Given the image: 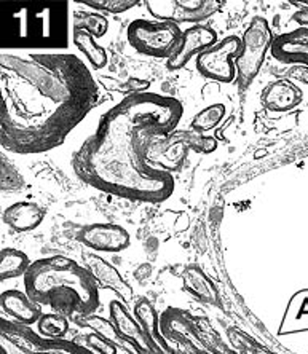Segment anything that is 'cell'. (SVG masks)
<instances>
[{"mask_svg":"<svg viewBox=\"0 0 308 354\" xmlns=\"http://www.w3.org/2000/svg\"><path fill=\"white\" fill-rule=\"evenodd\" d=\"M0 144L34 155L64 142L99 96L90 67L66 50H0Z\"/></svg>","mask_w":308,"mask_h":354,"instance_id":"obj_1","label":"cell"},{"mask_svg":"<svg viewBox=\"0 0 308 354\" xmlns=\"http://www.w3.org/2000/svg\"><path fill=\"white\" fill-rule=\"evenodd\" d=\"M184 107L158 93L125 96L99 118L96 131L72 157L82 182L102 194L138 203H163L173 195L174 177L149 158L155 139L168 136Z\"/></svg>","mask_w":308,"mask_h":354,"instance_id":"obj_2","label":"cell"},{"mask_svg":"<svg viewBox=\"0 0 308 354\" xmlns=\"http://www.w3.org/2000/svg\"><path fill=\"white\" fill-rule=\"evenodd\" d=\"M24 288L35 304L50 306L61 315L87 317L99 308L95 276L66 256L44 257L30 263L24 274Z\"/></svg>","mask_w":308,"mask_h":354,"instance_id":"obj_3","label":"cell"},{"mask_svg":"<svg viewBox=\"0 0 308 354\" xmlns=\"http://www.w3.org/2000/svg\"><path fill=\"white\" fill-rule=\"evenodd\" d=\"M69 7L56 3L50 7L15 5L13 12L3 15V32L13 40L10 48L19 50H66L69 34Z\"/></svg>","mask_w":308,"mask_h":354,"instance_id":"obj_4","label":"cell"},{"mask_svg":"<svg viewBox=\"0 0 308 354\" xmlns=\"http://www.w3.org/2000/svg\"><path fill=\"white\" fill-rule=\"evenodd\" d=\"M160 324L163 335L174 343L179 354H237L205 317L193 316L185 310H165Z\"/></svg>","mask_w":308,"mask_h":354,"instance_id":"obj_5","label":"cell"},{"mask_svg":"<svg viewBox=\"0 0 308 354\" xmlns=\"http://www.w3.org/2000/svg\"><path fill=\"white\" fill-rule=\"evenodd\" d=\"M0 354H95L66 338H48L8 317L0 321Z\"/></svg>","mask_w":308,"mask_h":354,"instance_id":"obj_6","label":"cell"},{"mask_svg":"<svg viewBox=\"0 0 308 354\" xmlns=\"http://www.w3.org/2000/svg\"><path fill=\"white\" fill-rule=\"evenodd\" d=\"M275 39L267 19L262 17H254L251 19L242 37V51L235 59L237 83L242 91L248 90L251 83L257 77Z\"/></svg>","mask_w":308,"mask_h":354,"instance_id":"obj_7","label":"cell"},{"mask_svg":"<svg viewBox=\"0 0 308 354\" xmlns=\"http://www.w3.org/2000/svg\"><path fill=\"white\" fill-rule=\"evenodd\" d=\"M129 45L141 55L170 59L182 40L177 24L158 19H134L127 29Z\"/></svg>","mask_w":308,"mask_h":354,"instance_id":"obj_8","label":"cell"},{"mask_svg":"<svg viewBox=\"0 0 308 354\" xmlns=\"http://www.w3.org/2000/svg\"><path fill=\"white\" fill-rule=\"evenodd\" d=\"M242 51V39L237 35H228L224 40L219 41L210 50L203 51L200 56H197L195 66L197 71L214 82L232 83L237 80V67L235 59Z\"/></svg>","mask_w":308,"mask_h":354,"instance_id":"obj_9","label":"cell"},{"mask_svg":"<svg viewBox=\"0 0 308 354\" xmlns=\"http://www.w3.org/2000/svg\"><path fill=\"white\" fill-rule=\"evenodd\" d=\"M149 13L158 21L168 23H201L221 12L222 2L217 0H150L145 2Z\"/></svg>","mask_w":308,"mask_h":354,"instance_id":"obj_10","label":"cell"},{"mask_svg":"<svg viewBox=\"0 0 308 354\" xmlns=\"http://www.w3.org/2000/svg\"><path fill=\"white\" fill-rule=\"evenodd\" d=\"M77 241L96 252H120L129 248L132 238L117 223H91L80 228L77 233Z\"/></svg>","mask_w":308,"mask_h":354,"instance_id":"obj_11","label":"cell"},{"mask_svg":"<svg viewBox=\"0 0 308 354\" xmlns=\"http://www.w3.org/2000/svg\"><path fill=\"white\" fill-rule=\"evenodd\" d=\"M109 316L118 334L132 345L134 354H160L150 342L143 326L134 316L129 315L127 305L122 300H112L109 305Z\"/></svg>","mask_w":308,"mask_h":354,"instance_id":"obj_12","label":"cell"},{"mask_svg":"<svg viewBox=\"0 0 308 354\" xmlns=\"http://www.w3.org/2000/svg\"><path fill=\"white\" fill-rule=\"evenodd\" d=\"M217 34L210 26L195 24L182 32V40L174 55L166 61V67L170 71L182 69L189 64L193 56H200L203 51L210 50L216 45Z\"/></svg>","mask_w":308,"mask_h":354,"instance_id":"obj_13","label":"cell"},{"mask_svg":"<svg viewBox=\"0 0 308 354\" xmlns=\"http://www.w3.org/2000/svg\"><path fill=\"white\" fill-rule=\"evenodd\" d=\"M271 56L283 64L308 67V28H297L275 39Z\"/></svg>","mask_w":308,"mask_h":354,"instance_id":"obj_14","label":"cell"},{"mask_svg":"<svg viewBox=\"0 0 308 354\" xmlns=\"http://www.w3.org/2000/svg\"><path fill=\"white\" fill-rule=\"evenodd\" d=\"M87 267L91 272V274L95 276L96 283L101 284L102 288L116 292L118 295V299L122 300L125 305L132 304L134 290L111 262H107V260L102 259L101 256L91 254V256L87 257Z\"/></svg>","mask_w":308,"mask_h":354,"instance_id":"obj_15","label":"cell"},{"mask_svg":"<svg viewBox=\"0 0 308 354\" xmlns=\"http://www.w3.org/2000/svg\"><path fill=\"white\" fill-rule=\"evenodd\" d=\"M304 99L302 90L289 79L271 82L262 93V104L269 112H288L299 106Z\"/></svg>","mask_w":308,"mask_h":354,"instance_id":"obj_16","label":"cell"},{"mask_svg":"<svg viewBox=\"0 0 308 354\" xmlns=\"http://www.w3.org/2000/svg\"><path fill=\"white\" fill-rule=\"evenodd\" d=\"M0 305L5 313L12 317V321L23 326H33L44 316L39 304H35L28 294L21 290H5L0 297Z\"/></svg>","mask_w":308,"mask_h":354,"instance_id":"obj_17","label":"cell"},{"mask_svg":"<svg viewBox=\"0 0 308 354\" xmlns=\"http://www.w3.org/2000/svg\"><path fill=\"white\" fill-rule=\"evenodd\" d=\"M133 316L139 321V324L143 326L145 334L150 338V342L154 343V346L158 350L160 354H179L174 346L170 345L168 338L161 332L160 324V316L156 313L155 306L150 304L147 299H141L134 304Z\"/></svg>","mask_w":308,"mask_h":354,"instance_id":"obj_18","label":"cell"},{"mask_svg":"<svg viewBox=\"0 0 308 354\" xmlns=\"http://www.w3.org/2000/svg\"><path fill=\"white\" fill-rule=\"evenodd\" d=\"M45 209L34 201L13 203L3 211L2 221L13 232L26 233L37 228L45 218Z\"/></svg>","mask_w":308,"mask_h":354,"instance_id":"obj_19","label":"cell"},{"mask_svg":"<svg viewBox=\"0 0 308 354\" xmlns=\"http://www.w3.org/2000/svg\"><path fill=\"white\" fill-rule=\"evenodd\" d=\"M182 288L197 300L203 301V304L221 306V295L216 284L208 278L206 273L203 272L197 265H189L182 272Z\"/></svg>","mask_w":308,"mask_h":354,"instance_id":"obj_20","label":"cell"},{"mask_svg":"<svg viewBox=\"0 0 308 354\" xmlns=\"http://www.w3.org/2000/svg\"><path fill=\"white\" fill-rule=\"evenodd\" d=\"M302 330H308V290L292 297L280 324L281 335Z\"/></svg>","mask_w":308,"mask_h":354,"instance_id":"obj_21","label":"cell"},{"mask_svg":"<svg viewBox=\"0 0 308 354\" xmlns=\"http://www.w3.org/2000/svg\"><path fill=\"white\" fill-rule=\"evenodd\" d=\"M72 37H74L77 50H80L85 55V58L90 62L93 69H102V67H106L109 61L107 51L101 45L96 44V37H93L90 32L82 29H74V35Z\"/></svg>","mask_w":308,"mask_h":354,"instance_id":"obj_22","label":"cell"},{"mask_svg":"<svg viewBox=\"0 0 308 354\" xmlns=\"http://www.w3.org/2000/svg\"><path fill=\"white\" fill-rule=\"evenodd\" d=\"M29 257L23 251L13 248H5L0 252V279L7 281L24 276L30 267Z\"/></svg>","mask_w":308,"mask_h":354,"instance_id":"obj_23","label":"cell"},{"mask_svg":"<svg viewBox=\"0 0 308 354\" xmlns=\"http://www.w3.org/2000/svg\"><path fill=\"white\" fill-rule=\"evenodd\" d=\"M83 326H87L88 329H91L95 334L101 335L106 338V340L114 343V345L118 346L120 350H127L134 354L132 345H129V343L118 334V330L116 329V326H114V322L106 319V317L98 316V315L87 316L83 317Z\"/></svg>","mask_w":308,"mask_h":354,"instance_id":"obj_24","label":"cell"},{"mask_svg":"<svg viewBox=\"0 0 308 354\" xmlns=\"http://www.w3.org/2000/svg\"><path fill=\"white\" fill-rule=\"evenodd\" d=\"M224 117H226V106L221 102L211 104V106L205 107L193 117L190 127L193 131L206 133L210 131V129L216 128L217 124L222 122Z\"/></svg>","mask_w":308,"mask_h":354,"instance_id":"obj_25","label":"cell"},{"mask_svg":"<svg viewBox=\"0 0 308 354\" xmlns=\"http://www.w3.org/2000/svg\"><path fill=\"white\" fill-rule=\"evenodd\" d=\"M40 335L48 338H64L69 332V321L64 315H44L37 322Z\"/></svg>","mask_w":308,"mask_h":354,"instance_id":"obj_26","label":"cell"},{"mask_svg":"<svg viewBox=\"0 0 308 354\" xmlns=\"http://www.w3.org/2000/svg\"><path fill=\"white\" fill-rule=\"evenodd\" d=\"M24 187V177L19 173L12 160L2 153V192L3 194H13L19 192Z\"/></svg>","mask_w":308,"mask_h":354,"instance_id":"obj_27","label":"cell"},{"mask_svg":"<svg viewBox=\"0 0 308 354\" xmlns=\"http://www.w3.org/2000/svg\"><path fill=\"white\" fill-rule=\"evenodd\" d=\"M75 29L87 30L93 37H102L109 29V21L101 13H85L77 19Z\"/></svg>","mask_w":308,"mask_h":354,"instance_id":"obj_28","label":"cell"},{"mask_svg":"<svg viewBox=\"0 0 308 354\" xmlns=\"http://www.w3.org/2000/svg\"><path fill=\"white\" fill-rule=\"evenodd\" d=\"M82 5H85L88 8L96 10L99 13L107 12V13L117 15V13H125L128 12V10L134 8L136 5H138V2H132V0H95V2H83Z\"/></svg>","mask_w":308,"mask_h":354,"instance_id":"obj_29","label":"cell"},{"mask_svg":"<svg viewBox=\"0 0 308 354\" xmlns=\"http://www.w3.org/2000/svg\"><path fill=\"white\" fill-rule=\"evenodd\" d=\"M87 342H88V346H90L93 351H96L99 354H117L118 353V346H116L114 343L106 340L104 337L95 334V332L90 335H87Z\"/></svg>","mask_w":308,"mask_h":354,"instance_id":"obj_30","label":"cell"},{"mask_svg":"<svg viewBox=\"0 0 308 354\" xmlns=\"http://www.w3.org/2000/svg\"><path fill=\"white\" fill-rule=\"evenodd\" d=\"M289 80H297V82L308 85V67L297 66L296 69H292L289 72Z\"/></svg>","mask_w":308,"mask_h":354,"instance_id":"obj_31","label":"cell"},{"mask_svg":"<svg viewBox=\"0 0 308 354\" xmlns=\"http://www.w3.org/2000/svg\"><path fill=\"white\" fill-rule=\"evenodd\" d=\"M292 21H296L297 24H300V28H308V7L296 12L294 17H292Z\"/></svg>","mask_w":308,"mask_h":354,"instance_id":"obj_32","label":"cell"},{"mask_svg":"<svg viewBox=\"0 0 308 354\" xmlns=\"http://www.w3.org/2000/svg\"><path fill=\"white\" fill-rule=\"evenodd\" d=\"M305 5H308V3H305Z\"/></svg>","mask_w":308,"mask_h":354,"instance_id":"obj_33","label":"cell"}]
</instances>
